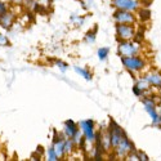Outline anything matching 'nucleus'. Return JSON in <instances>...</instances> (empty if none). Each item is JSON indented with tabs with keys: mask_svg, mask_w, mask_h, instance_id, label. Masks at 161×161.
Returning <instances> with one entry per match:
<instances>
[{
	"mask_svg": "<svg viewBox=\"0 0 161 161\" xmlns=\"http://www.w3.org/2000/svg\"><path fill=\"white\" fill-rule=\"evenodd\" d=\"M138 52V47L134 44V43H130L128 40H124L119 44V54L121 57H130V56H134L136 53Z\"/></svg>",
	"mask_w": 161,
	"mask_h": 161,
	"instance_id": "1",
	"label": "nucleus"
},
{
	"mask_svg": "<svg viewBox=\"0 0 161 161\" xmlns=\"http://www.w3.org/2000/svg\"><path fill=\"white\" fill-rule=\"evenodd\" d=\"M123 63L124 66L126 67L128 70L130 71H138V70H142L143 69V66H144V62L138 58V57H123Z\"/></svg>",
	"mask_w": 161,
	"mask_h": 161,
	"instance_id": "2",
	"label": "nucleus"
},
{
	"mask_svg": "<svg viewBox=\"0 0 161 161\" xmlns=\"http://www.w3.org/2000/svg\"><path fill=\"white\" fill-rule=\"evenodd\" d=\"M116 31L117 35L121 37L123 40H129L131 37H134L136 35V31H134V27L128 23H119L116 25Z\"/></svg>",
	"mask_w": 161,
	"mask_h": 161,
	"instance_id": "3",
	"label": "nucleus"
},
{
	"mask_svg": "<svg viewBox=\"0 0 161 161\" xmlns=\"http://www.w3.org/2000/svg\"><path fill=\"white\" fill-rule=\"evenodd\" d=\"M114 18L116 19L117 23H133L134 22V16L130 13V10H124V9H119L115 12Z\"/></svg>",
	"mask_w": 161,
	"mask_h": 161,
	"instance_id": "4",
	"label": "nucleus"
},
{
	"mask_svg": "<svg viewBox=\"0 0 161 161\" xmlns=\"http://www.w3.org/2000/svg\"><path fill=\"white\" fill-rule=\"evenodd\" d=\"M143 103H144V107H146V110L147 112H148L152 117V121L153 124H158L161 120L158 117V114L156 112V106H155V102L151 99V98H144L143 99Z\"/></svg>",
	"mask_w": 161,
	"mask_h": 161,
	"instance_id": "5",
	"label": "nucleus"
},
{
	"mask_svg": "<svg viewBox=\"0 0 161 161\" xmlns=\"http://www.w3.org/2000/svg\"><path fill=\"white\" fill-rule=\"evenodd\" d=\"M112 4L117 9H124V10H130V12L138 9V3L134 2V0H114Z\"/></svg>",
	"mask_w": 161,
	"mask_h": 161,
	"instance_id": "6",
	"label": "nucleus"
},
{
	"mask_svg": "<svg viewBox=\"0 0 161 161\" xmlns=\"http://www.w3.org/2000/svg\"><path fill=\"white\" fill-rule=\"evenodd\" d=\"M133 151H134V147L128 141V138L123 139L121 142H120V144L116 147V152H117L119 156H125V155H128V153H130Z\"/></svg>",
	"mask_w": 161,
	"mask_h": 161,
	"instance_id": "7",
	"label": "nucleus"
},
{
	"mask_svg": "<svg viewBox=\"0 0 161 161\" xmlns=\"http://www.w3.org/2000/svg\"><path fill=\"white\" fill-rule=\"evenodd\" d=\"M80 126H81L85 138L88 141H93L94 139V131H93V121L92 120H86V121H81L80 123Z\"/></svg>",
	"mask_w": 161,
	"mask_h": 161,
	"instance_id": "8",
	"label": "nucleus"
},
{
	"mask_svg": "<svg viewBox=\"0 0 161 161\" xmlns=\"http://www.w3.org/2000/svg\"><path fill=\"white\" fill-rule=\"evenodd\" d=\"M66 128H64V133H66V137L69 138H74L76 134L79 133V129L76 126V124L72 121V120H67L66 121Z\"/></svg>",
	"mask_w": 161,
	"mask_h": 161,
	"instance_id": "9",
	"label": "nucleus"
},
{
	"mask_svg": "<svg viewBox=\"0 0 161 161\" xmlns=\"http://www.w3.org/2000/svg\"><path fill=\"white\" fill-rule=\"evenodd\" d=\"M144 79L147 80V83H148V84H151V85H153V86L161 88V75H160V74H156V72L148 74Z\"/></svg>",
	"mask_w": 161,
	"mask_h": 161,
	"instance_id": "10",
	"label": "nucleus"
},
{
	"mask_svg": "<svg viewBox=\"0 0 161 161\" xmlns=\"http://www.w3.org/2000/svg\"><path fill=\"white\" fill-rule=\"evenodd\" d=\"M0 22H2V25L4 26V27H9L10 23H12V16L9 14V13H3L2 18H0Z\"/></svg>",
	"mask_w": 161,
	"mask_h": 161,
	"instance_id": "11",
	"label": "nucleus"
},
{
	"mask_svg": "<svg viewBox=\"0 0 161 161\" xmlns=\"http://www.w3.org/2000/svg\"><path fill=\"white\" fill-rule=\"evenodd\" d=\"M139 18L142 21H148L151 18V12L148 9H141L139 10Z\"/></svg>",
	"mask_w": 161,
	"mask_h": 161,
	"instance_id": "12",
	"label": "nucleus"
},
{
	"mask_svg": "<svg viewBox=\"0 0 161 161\" xmlns=\"http://www.w3.org/2000/svg\"><path fill=\"white\" fill-rule=\"evenodd\" d=\"M75 71H76V72H79L80 75H81V76H84V79H86V80H90V79H92L90 72H88L86 70L81 69V67H77V66H75Z\"/></svg>",
	"mask_w": 161,
	"mask_h": 161,
	"instance_id": "13",
	"label": "nucleus"
},
{
	"mask_svg": "<svg viewBox=\"0 0 161 161\" xmlns=\"http://www.w3.org/2000/svg\"><path fill=\"white\" fill-rule=\"evenodd\" d=\"M108 53H110L108 48H99L98 49V57H99V59H106V57L108 56Z\"/></svg>",
	"mask_w": 161,
	"mask_h": 161,
	"instance_id": "14",
	"label": "nucleus"
},
{
	"mask_svg": "<svg viewBox=\"0 0 161 161\" xmlns=\"http://www.w3.org/2000/svg\"><path fill=\"white\" fill-rule=\"evenodd\" d=\"M48 158H49V160H52V161L58 160V155L56 153L54 147H52V148H49V150H48Z\"/></svg>",
	"mask_w": 161,
	"mask_h": 161,
	"instance_id": "15",
	"label": "nucleus"
},
{
	"mask_svg": "<svg viewBox=\"0 0 161 161\" xmlns=\"http://www.w3.org/2000/svg\"><path fill=\"white\" fill-rule=\"evenodd\" d=\"M97 32V27H94V30L93 31H89L88 34H86V36H85V39H86V42H89V43H93L94 42V39H96V34Z\"/></svg>",
	"mask_w": 161,
	"mask_h": 161,
	"instance_id": "16",
	"label": "nucleus"
},
{
	"mask_svg": "<svg viewBox=\"0 0 161 161\" xmlns=\"http://www.w3.org/2000/svg\"><path fill=\"white\" fill-rule=\"evenodd\" d=\"M133 92H134V94H136V96H138V97H141V96L143 94V90H142V89H141L138 85H136V86H134Z\"/></svg>",
	"mask_w": 161,
	"mask_h": 161,
	"instance_id": "17",
	"label": "nucleus"
},
{
	"mask_svg": "<svg viewBox=\"0 0 161 161\" xmlns=\"http://www.w3.org/2000/svg\"><path fill=\"white\" fill-rule=\"evenodd\" d=\"M138 155H139V160H143V161H147V160H148V156L144 155L143 152H138Z\"/></svg>",
	"mask_w": 161,
	"mask_h": 161,
	"instance_id": "18",
	"label": "nucleus"
},
{
	"mask_svg": "<svg viewBox=\"0 0 161 161\" xmlns=\"http://www.w3.org/2000/svg\"><path fill=\"white\" fill-rule=\"evenodd\" d=\"M57 64L59 66V69H61L62 71H66V69H67V64H66V63H62V62H59V61H58V62H57Z\"/></svg>",
	"mask_w": 161,
	"mask_h": 161,
	"instance_id": "19",
	"label": "nucleus"
},
{
	"mask_svg": "<svg viewBox=\"0 0 161 161\" xmlns=\"http://www.w3.org/2000/svg\"><path fill=\"white\" fill-rule=\"evenodd\" d=\"M3 42H4V37H3L2 35H0V43H3Z\"/></svg>",
	"mask_w": 161,
	"mask_h": 161,
	"instance_id": "20",
	"label": "nucleus"
},
{
	"mask_svg": "<svg viewBox=\"0 0 161 161\" xmlns=\"http://www.w3.org/2000/svg\"><path fill=\"white\" fill-rule=\"evenodd\" d=\"M14 2H17V3H19V2H22V0H14Z\"/></svg>",
	"mask_w": 161,
	"mask_h": 161,
	"instance_id": "21",
	"label": "nucleus"
},
{
	"mask_svg": "<svg viewBox=\"0 0 161 161\" xmlns=\"http://www.w3.org/2000/svg\"><path fill=\"white\" fill-rule=\"evenodd\" d=\"M158 117H160V120H161V112H160V115H158Z\"/></svg>",
	"mask_w": 161,
	"mask_h": 161,
	"instance_id": "22",
	"label": "nucleus"
}]
</instances>
